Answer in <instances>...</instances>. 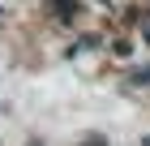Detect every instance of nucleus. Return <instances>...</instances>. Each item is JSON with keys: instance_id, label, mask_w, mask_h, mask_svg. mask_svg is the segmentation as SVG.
<instances>
[{"instance_id": "1", "label": "nucleus", "mask_w": 150, "mask_h": 146, "mask_svg": "<svg viewBox=\"0 0 150 146\" xmlns=\"http://www.w3.org/2000/svg\"><path fill=\"white\" fill-rule=\"evenodd\" d=\"M35 146H39V142H35Z\"/></svg>"}]
</instances>
